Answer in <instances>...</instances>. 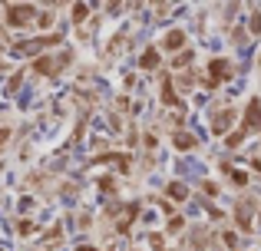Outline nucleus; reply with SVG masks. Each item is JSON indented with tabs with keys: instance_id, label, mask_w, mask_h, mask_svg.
I'll return each mask as SVG.
<instances>
[{
	"instance_id": "nucleus-1",
	"label": "nucleus",
	"mask_w": 261,
	"mask_h": 251,
	"mask_svg": "<svg viewBox=\"0 0 261 251\" xmlns=\"http://www.w3.org/2000/svg\"><path fill=\"white\" fill-rule=\"evenodd\" d=\"M37 17H40L37 7H30V4H7L4 7V26H13V30L30 26Z\"/></svg>"
},
{
	"instance_id": "nucleus-2",
	"label": "nucleus",
	"mask_w": 261,
	"mask_h": 251,
	"mask_svg": "<svg viewBox=\"0 0 261 251\" xmlns=\"http://www.w3.org/2000/svg\"><path fill=\"white\" fill-rule=\"evenodd\" d=\"M228 76H231V63L218 57V60H212V63H208V76H205V86H208V90H215V86H218V83H225Z\"/></svg>"
},
{
	"instance_id": "nucleus-3",
	"label": "nucleus",
	"mask_w": 261,
	"mask_h": 251,
	"mask_svg": "<svg viewBox=\"0 0 261 251\" xmlns=\"http://www.w3.org/2000/svg\"><path fill=\"white\" fill-rule=\"evenodd\" d=\"M251 218H255V199H238V205H235V221H238V228H242L245 235L251 232Z\"/></svg>"
},
{
	"instance_id": "nucleus-4",
	"label": "nucleus",
	"mask_w": 261,
	"mask_h": 251,
	"mask_svg": "<svg viewBox=\"0 0 261 251\" xmlns=\"http://www.w3.org/2000/svg\"><path fill=\"white\" fill-rule=\"evenodd\" d=\"M235 116H238V113L231 109V106H225V109H218L215 116H212V132H215V135H225V132L231 129V123H235Z\"/></svg>"
},
{
	"instance_id": "nucleus-5",
	"label": "nucleus",
	"mask_w": 261,
	"mask_h": 251,
	"mask_svg": "<svg viewBox=\"0 0 261 251\" xmlns=\"http://www.w3.org/2000/svg\"><path fill=\"white\" fill-rule=\"evenodd\" d=\"M248 129H261V99H248V109H245V119H242V132L248 135Z\"/></svg>"
},
{
	"instance_id": "nucleus-6",
	"label": "nucleus",
	"mask_w": 261,
	"mask_h": 251,
	"mask_svg": "<svg viewBox=\"0 0 261 251\" xmlns=\"http://www.w3.org/2000/svg\"><path fill=\"white\" fill-rule=\"evenodd\" d=\"M53 43H60V33H53V37H37V40H23V43H20V50L37 57L40 50H46V46H53Z\"/></svg>"
},
{
	"instance_id": "nucleus-7",
	"label": "nucleus",
	"mask_w": 261,
	"mask_h": 251,
	"mask_svg": "<svg viewBox=\"0 0 261 251\" xmlns=\"http://www.w3.org/2000/svg\"><path fill=\"white\" fill-rule=\"evenodd\" d=\"M136 215H139V202H129V205L122 208V215H116V232H129Z\"/></svg>"
},
{
	"instance_id": "nucleus-8",
	"label": "nucleus",
	"mask_w": 261,
	"mask_h": 251,
	"mask_svg": "<svg viewBox=\"0 0 261 251\" xmlns=\"http://www.w3.org/2000/svg\"><path fill=\"white\" fill-rule=\"evenodd\" d=\"M172 142H175V149H182V152H189V149L198 146V139L192 132H185V129H175V132H172Z\"/></svg>"
},
{
	"instance_id": "nucleus-9",
	"label": "nucleus",
	"mask_w": 261,
	"mask_h": 251,
	"mask_svg": "<svg viewBox=\"0 0 261 251\" xmlns=\"http://www.w3.org/2000/svg\"><path fill=\"white\" fill-rule=\"evenodd\" d=\"M182 46H185V33H182V30H169L166 40H162V50L175 53V50H182Z\"/></svg>"
},
{
	"instance_id": "nucleus-10",
	"label": "nucleus",
	"mask_w": 261,
	"mask_h": 251,
	"mask_svg": "<svg viewBox=\"0 0 261 251\" xmlns=\"http://www.w3.org/2000/svg\"><path fill=\"white\" fill-rule=\"evenodd\" d=\"M162 103H166V106H175V109L182 106V103H178V96H175V90H172V79H169V76H162Z\"/></svg>"
},
{
	"instance_id": "nucleus-11",
	"label": "nucleus",
	"mask_w": 261,
	"mask_h": 251,
	"mask_svg": "<svg viewBox=\"0 0 261 251\" xmlns=\"http://www.w3.org/2000/svg\"><path fill=\"white\" fill-rule=\"evenodd\" d=\"M139 66H142V70H155V66H159V50H155V46H149V50L142 53Z\"/></svg>"
},
{
	"instance_id": "nucleus-12",
	"label": "nucleus",
	"mask_w": 261,
	"mask_h": 251,
	"mask_svg": "<svg viewBox=\"0 0 261 251\" xmlns=\"http://www.w3.org/2000/svg\"><path fill=\"white\" fill-rule=\"evenodd\" d=\"M225 172H228V179H231V182H235V185H242V188H245V185H248V175H245V172H242V169H231V165H225Z\"/></svg>"
},
{
	"instance_id": "nucleus-13",
	"label": "nucleus",
	"mask_w": 261,
	"mask_h": 251,
	"mask_svg": "<svg viewBox=\"0 0 261 251\" xmlns=\"http://www.w3.org/2000/svg\"><path fill=\"white\" fill-rule=\"evenodd\" d=\"M17 235L20 238H30V235H37V225H33V221H17Z\"/></svg>"
},
{
	"instance_id": "nucleus-14",
	"label": "nucleus",
	"mask_w": 261,
	"mask_h": 251,
	"mask_svg": "<svg viewBox=\"0 0 261 251\" xmlns=\"http://www.w3.org/2000/svg\"><path fill=\"white\" fill-rule=\"evenodd\" d=\"M169 195L182 202V199H189V188H185V185H178V182H172V185H169Z\"/></svg>"
},
{
	"instance_id": "nucleus-15",
	"label": "nucleus",
	"mask_w": 261,
	"mask_h": 251,
	"mask_svg": "<svg viewBox=\"0 0 261 251\" xmlns=\"http://www.w3.org/2000/svg\"><path fill=\"white\" fill-rule=\"evenodd\" d=\"M73 20H76V23L89 20V7H86V4H76V7H73Z\"/></svg>"
},
{
	"instance_id": "nucleus-16",
	"label": "nucleus",
	"mask_w": 261,
	"mask_h": 251,
	"mask_svg": "<svg viewBox=\"0 0 261 251\" xmlns=\"http://www.w3.org/2000/svg\"><path fill=\"white\" fill-rule=\"evenodd\" d=\"M222 241L228 245V251H238V235L235 232H222Z\"/></svg>"
},
{
	"instance_id": "nucleus-17",
	"label": "nucleus",
	"mask_w": 261,
	"mask_h": 251,
	"mask_svg": "<svg viewBox=\"0 0 261 251\" xmlns=\"http://www.w3.org/2000/svg\"><path fill=\"white\" fill-rule=\"evenodd\" d=\"M37 23L43 26V30H50V26H53V17H50V13H40V17H37Z\"/></svg>"
},
{
	"instance_id": "nucleus-18",
	"label": "nucleus",
	"mask_w": 261,
	"mask_h": 251,
	"mask_svg": "<svg viewBox=\"0 0 261 251\" xmlns=\"http://www.w3.org/2000/svg\"><path fill=\"white\" fill-rule=\"evenodd\" d=\"M169 232H182V218H175V215H172V218H169Z\"/></svg>"
},
{
	"instance_id": "nucleus-19",
	"label": "nucleus",
	"mask_w": 261,
	"mask_h": 251,
	"mask_svg": "<svg viewBox=\"0 0 261 251\" xmlns=\"http://www.w3.org/2000/svg\"><path fill=\"white\" fill-rule=\"evenodd\" d=\"M251 33H261V13L251 17Z\"/></svg>"
},
{
	"instance_id": "nucleus-20",
	"label": "nucleus",
	"mask_w": 261,
	"mask_h": 251,
	"mask_svg": "<svg viewBox=\"0 0 261 251\" xmlns=\"http://www.w3.org/2000/svg\"><path fill=\"white\" fill-rule=\"evenodd\" d=\"M202 188H205V195H218V185H212V182H205Z\"/></svg>"
},
{
	"instance_id": "nucleus-21",
	"label": "nucleus",
	"mask_w": 261,
	"mask_h": 251,
	"mask_svg": "<svg viewBox=\"0 0 261 251\" xmlns=\"http://www.w3.org/2000/svg\"><path fill=\"white\" fill-rule=\"evenodd\" d=\"M7 135H10V129H4V132H0V146H4V142H7Z\"/></svg>"
},
{
	"instance_id": "nucleus-22",
	"label": "nucleus",
	"mask_w": 261,
	"mask_h": 251,
	"mask_svg": "<svg viewBox=\"0 0 261 251\" xmlns=\"http://www.w3.org/2000/svg\"><path fill=\"white\" fill-rule=\"evenodd\" d=\"M76 251H96V248L93 245H83V248H76Z\"/></svg>"
},
{
	"instance_id": "nucleus-23",
	"label": "nucleus",
	"mask_w": 261,
	"mask_h": 251,
	"mask_svg": "<svg viewBox=\"0 0 261 251\" xmlns=\"http://www.w3.org/2000/svg\"><path fill=\"white\" fill-rule=\"evenodd\" d=\"M0 30H4V23H0Z\"/></svg>"
}]
</instances>
